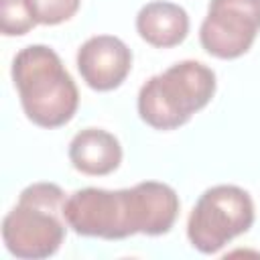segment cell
<instances>
[{
    "label": "cell",
    "mask_w": 260,
    "mask_h": 260,
    "mask_svg": "<svg viewBox=\"0 0 260 260\" xmlns=\"http://www.w3.org/2000/svg\"><path fill=\"white\" fill-rule=\"evenodd\" d=\"M12 81L26 118L41 128L67 124L79 106V91L61 57L47 45H28L12 59Z\"/></svg>",
    "instance_id": "obj_1"
},
{
    "label": "cell",
    "mask_w": 260,
    "mask_h": 260,
    "mask_svg": "<svg viewBox=\"0 0 260 260\" xmlns=\"http://www.w3.org/2000/svg\"><path fill=\"white\" fill-rule=\"evenodd\" d=\"M65 191L55 183H32L2 219L6 250L24 260L53 256L65 240Z\"/></svg>",
    "instance_id": "obj_2"
},
{
    "label": "cell",
    "mask_w": 260,
    "mask_h": 260,
    "mask_svg": "<svg viewBox=\"0 0 260 260\" xmlns=\"http://www.w3.org/2000/svg\"><path fill=\"white\" fill-rule=\"evenodd\" d=\"M215 93V73L199 61H179L138 91V114L156 130H175L203 110Z\"/></svg>",
    "instance_id": "obj_3"
},
{
    "label": "cell",
    "mask_w": 260,
    "mask_h": 260,
    "mask_svg": "<svg viewBox=\"0 0 260 260\" xmlns=\"http://www.w3.org/2000/svg\"><path fill=\"white\" fill-rule=\"evenodd\" d=\"M254 223V201L238 185H215L203 191L187 221V238L201 254H215Z\"/></svg>",
    "instance_id": "obj_4"
},
{
    "label": "cell",
    "mask_w": 260,
    "mask_h": 260,
    "mask_svg": "<svg viewBox=\"0 0 260 260\" xmlns=\"http://www.w3.org/2000/svg\"><path fill=\"white\" fill-rule=\"evenodd\" d=\"M63 215L67 228L85 238L124 240L134 236L128 189H77L65 199Z\"/></svg>",
    "instance_id": "obj_5"
},
{
    "label": "cell",
    "mask_w": 260,
    "mask_h": 260,
    "mask_svg": "<svg viewBox=\"0 0 260 260\" xmlns=\"http://www.w3.org/2000/svg\"><path fill=\"white\" fill-rule=\"evenodd\" d=\"M260 32V0H211L199 28L201 47L217 59H238Z\"/></svg>",
    "instance_id": "obj_6"
},
{
    "label": "cell",
    "mask_w": 260,
    "mask_h": 260,
    "mask_svg": "<svg viewBox=\"0 0 260 260\" xmlns=\"http://www.w3.org/2000/svg\"><path fill=\"white\" fill-rule=\"evenodd\" d=\"M81 79L95 91H110L124 83L132 69V51L114 35L89 37L77 51Z\"/></svg>",
    "instance_id": "obj_7"
},
{
    "label": "cell",
    "mask_w": 260,
    "mask_h": 260,
    "mask_svg": "<svg viewBox=\"0 0 260 260\" xmlns=\"http://www.w3.org/2000/svg\"><path fill=\"white\" fill-rule=\"evenodd\" d=\"M134 234L160 236L171 232L179 215V195L167 183L142 181L128 189Z\"/></svg>",
    "instance_id": "obj_8"
},
{
    "label": "cell",
    "mask_w": 260,
    "mask_h": 260,
    "mask_svg": "<svg viewBox=\"0 0 260 260\" xmlns=\"http://www.w3.org/2000/svg\"><path fill=\"white\" fill-rule=\"evenodd\" d=\"M69 160L73 169L89 177L114 173L122 162L120 140L102 128H85L77 132L69 144Z\"/></svg>",
    "instance_id": "obj_9"
},
{
    "label": "cell",
    "mask_w": 260,
    "mask_h": 260,
    "mask_svg": "<svg viewBox=\"0 0 260 260\" xmlns=\"http://www.w3.org/2000/svg\"><path fill=\"white\" fill-rule=\"evenodd\" d=\"M136 30L152 47H177L189 35V14L175 2H148L136 14Z\"/></svg>",
    "instance_id": "obj_10"
},
{
    "label": "cell",
    "mask_w": 260,
    "mask_h": 260,
    "mask_svg": "<svg viewBox=\"0 0 260 260\" xmlns=\"http://www.w3.org/2000/svg\"><path fill=\"white\" fill-rule=\"evenodd\" d=\"M37 22L28 0H0V30L6 37L26 35Z\"/></svg>",
    "instance_id": "obj_11"
},
{
    "label": "cell",
    "mask_w": 260,
    "mask_h": 260,
    "mask_svg": "<svg viewBox=\"0 0 260 260\" xmlns=\"http://www.w3.org/2000/svg\"><path fill=\"white\" fill-rule=\"evenodd\" d=\"M39 24H61L75 16L81 0H28Z\"/></svg>",
    "instance_id": "obj_12"
}]
</instances>
